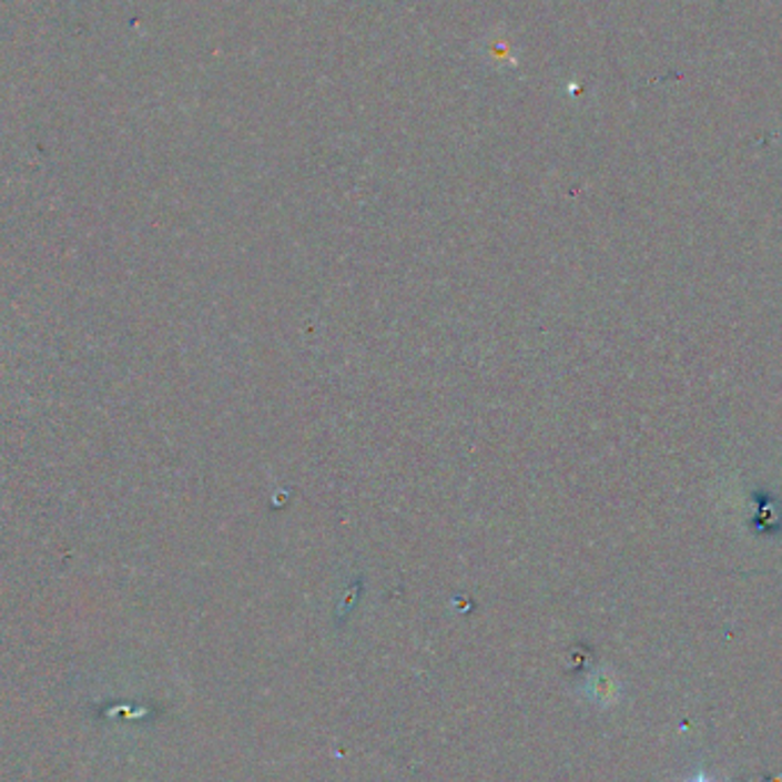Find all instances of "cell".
<instances>
[{
    "mask_svg": "<svg viewBox=\"0 0 782 782\" xmlns=\"http://www.w3.org/2000/svg\"><path fill=\"white\" fill-rule=\"evenodd\" d=\"M693 782H712V780H707V778H704V775H700V778H695V780H693Z\"/></svg>",
    "mask_w": 782,
    "mask_h": 782,
    "instance_id": "obj_1",
    "label": "cell"
}]
</instances>
